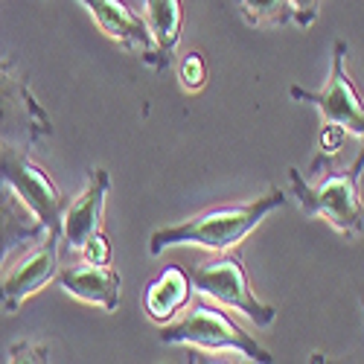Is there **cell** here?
Listing matches in <instances>:
<instances>
[{
  "label": "cell",
  "mask_w": 364,
  "mask_h": 364,
  "mask_svg": "<svg viewBox=\"0 0 364 364\" xmlns=\"http://www.w3.org/2000/svg\"><path fill=\"white\" fill-rule=\"evenodd\" d=\"M361 172H364V140L358 149V158L353 166L338 169L318 184L303 175L300 169H289L291 190L297 196V204L306 216H321L336 228L341 236L353 239L364 233V204H361Z\"/></svg>",
  "instance_id": "7a4b0ae2"
},
{
  "label": "cell",
  "mask_w": 364,
  "mask_h": 364,
  "mask_svg": "<svg viewBox=\"0 0 364 364\" xmlns=\"http://www.w3.org/2000/svg\"><path fill=\"white\" fill-rule=\"evenodd\" d=\"M58 239L55 233H44L38 239V245L29 251L15 268H9L6 274H0V312H18L23 300L38 294L47 283L55 280L58 274Z\"/></svg>",
  "instance_id": "9c48e42d"
},
{
  "label": "cell",
  "mask_w": 364,
  "mask_h": 364,
  "mask_svg": "<svg viewBox=\"0 0 364 364\" xmlns=\"http://www.w3.org/2000/svg\"><path fill=\"white\" fill-rule=\"evenodd\" d=\"M18 355H23L21 361H47L50 350L47 347H33V344H18L9 350V361H15Z\"/></svg>",
  "instance_id": "ffe728a7"
},
{
  "label": "cell",
  "mask_w": 364,
  "mask_h": 364,
  "mask_svg": "<svg viewBox=\"0 0 364 364\" xmlns=\"http://www.w3.org/2000/svg\"><path fill=\"white\" fill-rule=\"evenodd\" d=\"M361 306H364V291H361Z\"/></svg>",
  "instance_id": "44dd1931"
},
{
  "label": "cell",
  "mask_w": 364,
  "mask_h": 364,
  "mask_svg": "<svg viewBox=\"0 0 364 364\" xmlns=\"http://www.w3.org/2000/svg\"><path fill=\"white\" fill-rule=\"evenodd\" d=\"M146 26L151 38H155L166 68H172V55L181 44V33H184V9L181 0H146Z\"/></svg>",
  "instance_id": "5bb4252c"
},
{
  "label": "cell",
  "mask_w": 364,
  "mask_h": 364,
  "mask_svg": "<svg viewBox=\"0 0 364 364\" xmlns=\"http://www.w3.org/2000/svg\"><path fill=\"white\" fill-rule=\"evenodd\" d=\"M55 280L70 297L90 303V306H100L105 312H117V306H119V286H123V277H119L117 268H111V262L108 265L82 262V265L58 271Z\"/></svg>",
  "instance_id": "8fae6325"
},
{
  "label": "cell",
  "mask_w": 364,
  "mask_h": 364,
  "mask_svg": "<svg viewBox=\"0 0 364 364\" xmlns=\"http://www.w3.org/2000/svg\"><path fill=\"white\" fill-rule=\"evenodd\" d=\"M344 140H347V132H344L341 126H336V123H323V126H321V134H318V155H315V161H312L306 178H318L323 166L329 169L332 161L338 158V151L344 149Z\"/></svg>",
  "instance_id": "2e32d148"
},
{
  "label": "cell",
  "mask_w": 364,
  "mask_h": 364,
  "mask_svg": "<svg viewBox=\"0 0 364 364\" xmlns=\"http://www.w3.org/2000/svg\"><path fill=\"white\" fill-rule=\"evenodd\" d=\"M108 190H111L108 172L105 169H90L85 190L73 201H68L65 216H62V242L70 251H82L85 242L100 230Z\"/></svg>",
  "instance_id": "30bf717a"
},
{
  "label": "cell",
  "mask_w": 364,
  "mask_h": 364,
  "mask_svg": "<svg viewBox=\"0 0 364 364\" xmlns=\"http://www.w3.org/2000/svg\"><path fill=\"white\" fill-rule=\"evenodd\" d=\"M178 79H181V87L190 90V94H198V90L207 85V62L198 50L187 53L181 58V68H178Z\"/></svg>",
  "instance_id": "e0dca14e"
},
{
  "label": "cell",
  "mask_w": 364,
  "mask_h": 364,
  "mask_svg": "<svg viewBox=\"0 0 364 364\" xmlns=\"http://www.w3.org/2000/svg\"><path fill=\"white\" fill-rule=\"evenodd\" d=\"M44 233L47 228L36 219L33 210L15 196V190L6 181H0V274H4V268L15 251L29 248Z\"/></svg>",
  "instance_id": "7c38bea8"
},
{
  "label": "cell",
  "mask_w": 364,
  "mask_h": 364,
  "mask_svg": "<svg viewBox=\"0 0 364 364\" xmlns=\"http://www.w3.org/2000/svg\"><path fill=\"white\" fill-rule=\"evenodd\" d=\"M82 257H85V262H94V265H108L111 262V242H108V236L102 233V230H97L94 236H90L85 245H82V251H79Z\"/></svg>",
  "instance_id": "ac0fdd59"
},
{
  "label": "cell",
  "mask_w": 364,
  "mask_h": 364,
  "mask_svg": "<svg viewBox=\"0 0 364 364\" xmlns=\"http://www.w3.org/2000/svg\"><path fill=\"white\" fill-rule=\"evenodd\" d=\"M283 204H286V196L280 193V187H271L265 196H257V201H248V204L210 207L187 222L158 228L149 236V254L158 257L175 245H198V248L216 251V254L230 251L251 230H257L262 225V219H268Z\"/></svg>",
  "instance_id": "6da1fadb"
},
{
  "label": "cell",
  "mask_w": 364,
  "mask_h": 364,
  "mask_svg": "<svg viewBox=\"0 0 364 364\" xmlns=\"http://www.w3.org/2000/svg\"><path fill=\"white\" fill-rule=\"evenodd\" d=\"M190 280H193V289L210 300H219L222 306L245 315L254 326L265 329L277 321V309L262 303L251 283H248V274H245V265H242V257L233 251H222L219 257L213 259H204V262H196L193 271H190Z\"/></svg>",
  "instance_id": "277c9868"
},
{
  "label": "cell",
  "mask_w": 364,
  "mask_h": 364,
  "mask_svg": "<svg viewBox=\"0 0 364 364\" xmlns=\"http://www.w3.org/2000/svg\"><path fill=\"white\" fill-rule=\"evenodd\" d=\"M239 12L251 26L271 29V26H283L291 21V6L289 0H236Z\"/></svg>",
  "instance_id": "9a60e30c"
},
{
  "label": "cell",
  "mask_w": 364,
  "mask_h": 364,
  "mask_svg": "<svg viewBox=\"0 0 364 364\" xmlns=\"http://www.w3.org/2000/svg\"><path fill=\"white\" fill-rule=\"evenodd\" d=\"M193 300V280L184 268L166 265L161 274L146 286L143 294V309L155 323L172 321L178 312L187 309V303Z\"/></svg>",
  "instance_id": "4fadbf2b"
},
{
  "label": "cell",
  "mask_w": 364,
  "mask_h": 364,
  "mask_svg": "<svg viewBox=\"0 0 364 364\" xmlns=\"http://www.w3.org/2000/svg\"><path fill=\"white\" fill-rule=\"evenodd\" d=\"M161 341L169 347H198L204 353H233L242 361H274L254 336L207 300H196L178 321L161 323Z\"/></svg>",
  "instance_id": "3957f363"
},
{
  "label": "cell",
  "mask_w": 364,
  "mask_h": 364,
  "mask_svg": "<svg viewBox=\"0 0 364 364\" xmlns=\"http://www.w3.org/2000/svg\"><path fill=\"white\" fill-rule=\"evenodd\" d=\"M79 4H85V9L94 15V21L100 23V29L111 41L134 53L151 70H158V73L169 70L155 38L149 33L146 18H140L126 0H79Z\"/></svg>",
  "instance_id": "ba28073f"
},
{
  "label": "cell",
  "mask_w": 364,
  "mask_h": 364,
  "mask_svg": "<svg viewBox=\"0 0 364 364\" xmlns=\"http://www.w3.org/2000/svg\"><path fill=\"white\" fill-rule=\"evenodd\" d=\"M0 181H6L15 196L33 210L36 219L47 228V233H55L62 239V216L70 198L29 158V151L0 146Z\"/></svg>",
  "instance_id": "52a82bcc"
},
{
  "label": "cell",
  "mask_w": 364,
  "mask_h": 364,
  "mask_svg": "<svg viewBox=\"0 0 364 364\" xmlns=\"http://www.w3.org/2000/svg\"><path fill=\"white\" fill-rule=\"evenodd\" d=\"M291 6V21L297 26H312L318 21V12H321V0H289Z\"/></svg>",
  "instance_id": "d6986e66"
},
{
  "label": "cell",
  "mask_w": 364,
  "mask_h": 364,
  "mask_svg": "<svg viewBox=\"0 0 364 364\" xmlns=\"http://www.w3.org/2000/svg\"><path fill=\"white\" fill-rule=\"evenodd\" d=\"M53 134V123L33 94L26 76L0 58V146L29 151Z\"/></svg>",
  "instance_id": "5b68a950"
},
{
  "label": "cell",
  "mask_w": 364,
  "mask_h": 364,
  "mask_svg": "<svg viewBox=\"0 0 364 364\" xmlns=\"http://www.w3.org/2000/svg\"><path fill=\"white\" fill-rule=\"evenodd\" d=\"M347 55H350V44L344 38H336L326 85L321 90H306L300 85H291L289 94L303 105L318 108L323 123H336L347 134H358L364 140V100L347 73Z\"/></svg>",
  "instance_id": "8992f818"
}]
</instances>
